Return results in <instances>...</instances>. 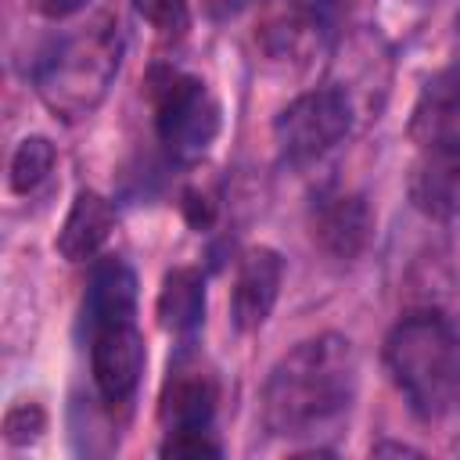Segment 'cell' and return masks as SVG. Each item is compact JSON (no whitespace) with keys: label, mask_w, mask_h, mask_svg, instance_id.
Segmentation results:
<instances>
[{"label":"cell","mask_w":460,"mask_h":460,"mask_svg":"<svg viewBox=\"0 0 460 460\" xmlns=\"http://www.w3.org/2000/svg\"><path fill=\"white\" fill-rule=\"evenodd\" d=\"M122 61V36L111 22H93L90 29H79L65 40H58L36 65V90L43 104L61 119H83L90 115Z\"/></svg>","instance_id":"3"},{"label":"cell","mask_w":460,"mask_h":460,"mask_svg":"<svg viewBox=\"0 0 460 460\" xmlns=\"http://www.w3.org/2000/svg\"><path fill=\"white\" fill-rule=\"evenodd\" d=\"M133 7L162 36H180L190 22V4L187 0H133Z\"/></svg>","instance_id":"16"},{"label":"cell","mask_w":460,"mask_h":460,"mask_svg":"<svg viewBox=\"0 0 460 460\" xmlns=\"http://www.w3.org/2000/svg\"><path fill=\"white\" fill-rule=\"evenodd\" d=\"M47 428V417L36 402H14L7 413H4V438L11 446H25V442H36L40 431Z\"/></svg>","instance_id":"17"},{"label":"cell","mask_w":460,"mask_h":460,"mask_svg":"<svg viewBox=\"0 0 460 460\" xmlns=\"http://www.w3.org/2000/svg\"><path fill=\"white\" fill-rule=\"evenodd\" d=\"M219 402V388L212 370L194 356L180 352L169 363V374L162 381L158 395V420L165 431H190V428H208L212 413Z\"/></svg>","instance_id":"7"},{"label":"cell","mask_w":460,"mask_h":460,"mask_svg":"<svg viewBox=\"0 0 460 460\" xmlns=\"http://www.w3.org/2000/svg\"><path fill=\"white\" fill-rule=\"evenodd\" d=\"M370 226H374V219L359 194L323 198L313 216V237L334 259H356L370 237Z\"/></svg>","instance_id":"10"},{"label":"cell","mask_w":460,"mask_h":460,"mask_svg":"<svg viewBox=\"0 0 460 460\" xmlns=\"http://www.w3.org/2000/svg\"><path fill=\"white\" fill-rule=\"evenodd\" d=\"M137 316V277L122 259H104L93 266L86 298H83V320L86 331L115 320H133Z\"/></svg>","instance_id":"12"},{"label":"cell","mask_w":460,"mask_h":460,"mask_svg":"<svg viewBox=\"0 0 460 460\" xmlns=\"http://www.w3.org/2000/svg\"><path fill=\"white\" fill-rule=\"evenodd\" d=\"M29 11H36L40 18H50V22H61V18H72L75 11H83L90 0H25Z\"/></svg>","instance_id":"18"},{"label":"cell","mask_w":460,"mask_h":460,"mask_svg":"<svg viewBox=\"0 0 460 460\" xmlns=\"http://www.w3.org/2000/svg\"><path fill=\"white\" fill-rule=\"evenodd\" d=\"M158 453L169 460H201V456H219L223 449L208 428H190V431H165Z\"/></svg>","instance_id":"15"},{"label":"cell","mask_w":460,"mask_h":460,"mask_svg":"<svg viewBox=\"0 0 460 460\" xmlns=\"http://www.w3.org/2000/svg\"><path fill=\"white\" fill-rule=\"evenodd\" d=\"M54 169V144L47 137H25L11 155V190L32 194Z\"/></svg>","instance_id":"14"},{"label":"cell","mask_w":460,"mask_h":460,"mask_svg":"<svg viewBox=\"0 0 460 460\" xmlns=\"http://www.w3.org/2000/svg\"><path fill=\"white\" fill-rule=\"evenodd\" d=\"M183 212H187L190 226H208L212 223V201L201 190H187L183 194Z\"/></svg>","instance_id":"19"},{"label":"cell","mask_w":460,"mask_h":460,"mask_svg":"<svg viewBox=\"0 0 460 460\" xmlns=\"http://www.w3.org/2000/svg\"><path fill=\"white\" fill-rule=\"evenodd\" d=\"M370 453L381 456V453H417V449H413V446H399V442H381V446H374Z\"/></svg>","instance_id":"20"},{"label":"cell","mask_w":460,"mask_h":460,"mask_svg":"<svg viewBox=\"0 0 460 460\" xmlns=\"http://www.w3.org/2000/svg\"><path fill=\"white\" fill-rule=\"evenodd\" d=\"M144 363H147V349L133 320L90 327V370L104 402L122 406L137 392Z\"/></svg>","instance_id":"6"},{"label":"cell","mask_w":460,"mask_h":460,"mask_svg":"<svg viewBox=\"0 0 460 460\" xmlns=\"http://www.w3.org/2000/svg\"><path fill=\"white\" fill-rule=\"evenodd\" d=\"M111 230H115V208L97 190H79L58 230V252L68 262H86L104 248Z\"/></svg>","instance_id":"11"},{"label":"cell","mask_w":460,"mask_h":460,"mask_svg":"<svg viewBox=\"0 0 460 460\" xmlns=\"http://www.w3.org/2000/svg\"><path fill=\"white\" fill-rule=\"evenodd\" d=\"M385 367L420 420H442L460 402V331L442 313H406L385 338Z\"/></svg>","instance_id":"2"},{"label":"cell","mask_w":460,"mask_h":460,"mask_svg":"<svg viewBox=\"0 0 460 460\" xmlns=\"http://www.w3.org/2000/svg\"><path fill=\"white\" fill-rule=\"evenodd\" d=\"M424 155L410 172V198L420 212L446 219L460 205V140L420 144Z\"/></svg>","instance_id":"9"},{"label":"cell","mask_w":460,"mask_h":460,"mask_svg":"<svg viewBox=\"0 0 460 460\" xmlns=\"http://www.w3.org/2000/svg\"><path fill=\"white\" fill-rule=\"evenodd\" d=\"M280 277H284V262L273 248H248L241 255L234 280V305H230L237 331H255L266 323L280 295Z\"/></svg>","instance_id":"8"},{"label":"cell","mask_w":460,"mask_h":460,"mask_svg":"<svg viewBox=\"0 0 460 460\" xmlns=\"http://www.w3.org/2000/svg\"><path fill=\"white\" fill-rule=\"evenodd\" d=\"M356 399V352L341 334L298 341L262 392V420L280 438H316L334 431Z\"/></svg>","instance_id":"1"},{"label":"cell","mask_w":460,"mask_h":460,"mask_svg":"<svg viewBox=\"0 0 460 460\" xmlns=\"http://www.w3.org/2000/svg\"><path fill=\"white\" fill-rule=\"evenodd\" d=\"M352 126V104L345 90L338 86H320L302 97H295L273 122V137L280 155L291 165H309L323 158L331 147L345 140Z\"/></svg>","instance_id":"5"},{"label":"cell","mask_w":460,"mask_h":460,"mask_svg":"<svg viewBox=\"0 0 460 460\" xmlns=\"http://www.w3.org/2000/svg\"><path fill=\"white\" fill-rule=\"evenodd\" d=\"M158 323L169 334H190L205 320V277L190 266L169 270L158 291Z\"/></svg>","instance_id":"13"},{"label":"cell","mask_w":460,"mask_h":460,"mask_svg":"<svg viewBox=\"0 0 460 460\" xmlns=\"http://www.w3.org/2000/svg\"><path fill=\"white\" fill-rule=\"evenodd\" d=\"M155 129L165 151L180 162L198 158L219 133V104L198 75L165 72L155 90Z\"/></svg>","instance_id":"4"}]
</instances>
